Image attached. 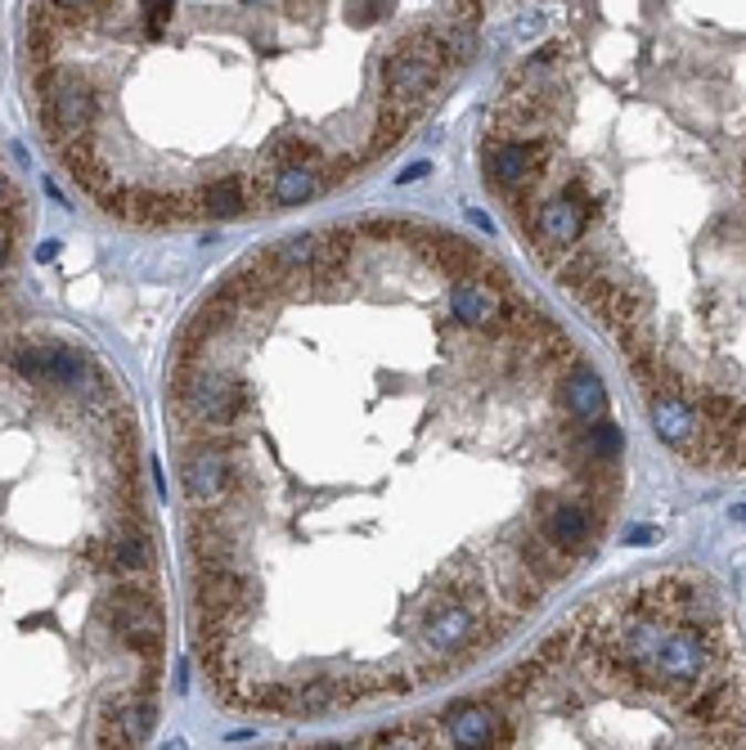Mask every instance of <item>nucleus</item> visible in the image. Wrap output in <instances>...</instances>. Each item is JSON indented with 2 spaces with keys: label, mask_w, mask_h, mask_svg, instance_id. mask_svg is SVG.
I'll list each match as a JSON object with an SVG mask.
<instances>
[{
  "label": "nucleus",
  "mask_w": 746,
  "mask_h": 750,
  "mask_svg": "<svg viewBox=\"0 0 746 750\" xmlns=\"http://www.w3.org/2000/svg\"><path fill=\"white\" fill-rule=\"evenodd\" d=\"M32 86H36L41 99H50V108H41L45 140L67 145V140H77V135L91 130V122H95V113H99V99H95V91H91L77 73L45 63V67H36Z\"/></svg>",
  "instance_id": "f257e3e1"
},
{
  "label": "nucleus",
  "mask_w": 746,
  "mask_h": 750,
  "mask_svg": "<svg viewBox=\"0 0 746 750\" xmlns=\"http://www.w3.org/2000/svg\"><path fill=\"white\" fill-rule=\"evenodd\" d=\"M477 643H495L491 606H472V602L445 598V593L428 602V616H423V630H419V647L428 656L454 661V656L472 652Z\"/></svg>",
  "instance_id": "f03ea898"
},
{
  "label": "nucleus",
  "mask_w": 746,
  "mask_h": 750,
  "mask_svg": "<svg viewBox=\"0 0 746 750\" xmlns=\"http://www.w3.org/2000/svg\"><path fill=\"white\" fill-rule=\"evenodd\" d=\"M180 476H185V490H189V508H221L230 499V490H239L243 467L225 454V445L193 441L180 454Z\"/></svg>",
  "instance_id": "7ed1b4c3"
},
{
  "label": "nucleus",
  "mask_w": 746,
  "mask_h": 750,
  "mask_svg": "<svg viewBox=\"0 0 746 750\" xmlns=\"http://www.w3.org/2000/svg\"><path fill=\"white\" fill-rule=\"evenodd\" d=\"M585 225H589L585 208H580V202H571L567 193L539 198V208H535L530 221H526L530 247H535V256L545 261V265H558V261L585 239Z\"/></svg>",
  "instance_id": "20e7f679"
},
{
  "label": "nucleus",
  "mask_w": 746,
  "mask_h": 750,
  "mask_svg": "<svg viewBox=\"0 0 746 750\" xmlns=\"http://www.w3.org/2000/svg\"><path fill=\"white\" fill-rule=\"evenodd\" d=\"M549 140L530 135V140H486V176L500 193H513L530 180H545Z\"/></svg>",
  "instance_id": "39448f33"
},
{
  "label": "nucleus",
  "mask_w": 746,
  "mask_h": 750,
  "mask_svg": "<svg viewBox=\"0 0 746 750\" xmlns=\"http://www.w3.org/2000/svg\"><path fill=\"white\" fill-rule=\"evenodd\" d=\"M598 517L602 513H589V504L580 495H545L539 499V535H545L549 543H558V549L567 553H585L593 549V530H598Z\"/></svg>",
  "instance_id": "423d86ee"
},
{
  "label": "nucleus",
  "mask_w": 746,
  "mask_h": 750,
  "mask_svg": "<svg viewBox=\"0 0 746 750\" xmlns=\"http://www.w3.org/2000/svg\"><path fill=\"white\" fill-rule=\"evenodd\" d=\"M441 728H445V746H459V750L508 746L504 706H491V701H454V706L445 710Z\"/></svg>",
  "instance_id": "0eeeda50"
},
{
  "label": "nucleus",
  "mask_w": 746,
  "mask_h": 750,
  "mask_svg": "<svg viewBox=\"0 0 746 750\" xmlns=\"http://www.w3.org/2000/svg\"><path fill=\"white\" fill-rule=\"evenodd\" d=\"M99 621L113 630V634H145V630H158L162 634V606H158V593L140 580H122L104 602H99Z\"/></svg>",
  "instance_id": "6e6552de"
},
{
  "label": "nucleus",
  "mask_w": 746,
  "mask_h": 750,
  "mask_svg": "<svg viewBox=\"0 0 746 750\" xmlns=\"http://www.w3.org/2000/svg\"><path fill=\"white\" fill-rule=\"evenodd\" d=\"M441 77V67L410 54L404 45H396L387 59H382V95L387 104H404V108H423L432 99V86Z\"/></svg>",
  "instance_id": "1a4fd4ad"
},
{
  "label": "nucleus",
  "mask_w": 746,
  "mask_h": 750,
  "mask_svg": "<svg viewBox=\"0 0 746 750\" xmlns=\"http://www.w3.org/2000/svg\"><path fill=\"white\" fill-rule=\"evenodd\" d=\"M652 427H656V436L670 445V450H689L697 436H702V414H697V404L689 400V395H680V391H661V395H652Z\"/></svg>",
  "instance_id": "9d476101"
},
{
  "label": "nucleus",
  "mask_w": 746,
  "mask_h": 750,
  "mask_svg": "<svg viewBox=\"0 0 746 750\" xmlns=\"http://www.w3.org/2000/svg\"><path fill=\"white\" fill-rule=\"evenodd\" d=\"M513 553H517V562L539 580V584H558L563 575H571V567L580 562L576 553H567V549H558V543H549L539 530H522L517 539H513Z\"/></svg>",
  "instance_id": "9b49d317"
},
{
  "label": "nucleus",
  "mask_w": 746,
  "mask_h": 750,
  "mask_svg": "<svg viewBox=\"0 0 746 750\" xmlns=\"http://www.w3.org/2000/svg\"><path fill=\"white\" fill-rule=\"evenodd\" d=\"M500 288L486 284V279H472V275H459L450 284V315L463 324V328H491L495 315H500Z\"/></svg>",
  "instance_id": "f8f14e48"
},
{
  "label": "nucleus",
  "mask_w": 746,
  "mask_h": 750,
  "mask_svg": "<svg viewBox=\"0 0 746 750\" xmlns=\"http://www.w3.org/2000/svg\"><path fill=\"white\" fill-rule=\"evenodd\" d=\"M319 189H328V176L315 162L270 167V202H275V208H297V202H311Z\"/></svg>",
  "instance_id": "ddd939ff"
},
{
  "label": "nucleus",
  "mask_w": 746,
  "mask_h": 750,
  "mask_svg": "<svg viewBox=\"0 0 746 750\" xmlns=\"http://www.w3.org/2000/svg\"><path fill=\"white\" fill-rule=\"evenodd\" d=\"M558 400H563L567 414H571V419H580V423H593V419H602V414H607V387H602V378H598L593 369H585L580 360H576V365H571V373L563 378Z\"/></svg>",
  "instance_id": "4468645a"
},
{
  "label": "nucleus",
  "mask_w": 746,
  "mask_h": 750,
  "mask_svg": "<svg viewBox=\"0 0 746 750\" xmlns=\"http://www.w3.org/2000/svg\"><path fill=\"white\" fill-rule=\"evenodd\" d=\"M149 539H145V526H122L108 535V567L113 575L122 580H145L149 575Z\"/></svg>",
  "instance_id": "2eb2a0df"
},
{
  "label": "nucleus",
  "mask_w": 746,
  "mask_h": 750,
  "mask_svg": "<svg viewBox=\"0 0 746 750\" xmlns=\"http://www.w3.org/2000/svg\"><path fill=\"white\" fill-rule=\"evenodd\" d=\"M248 208H252V202H248L239 176L234 180H212V184L198 189V212L208 216V221H239Z\"/></svg>",
  "instance_id": "dca6fc26"
},
{
  "label": "nucleus",
  "mask_w": 746,
  "mask_h": 750,
  "mask_svg": "<svg viewBox=\"0 0 746 750\" xmlns=\"http://www.w3.org/2000/svg\"><path fill=\"white\" fill-rule=\"evenodd\" d=\"M648 302H652V297H648V288H643V284H634V279H630V284H617V293H612V302L602 306L598 324H602L607 332H617L621 324L643 319V315H648Z\"/></svg>",
  "instance_id": "f3484780"
},
{
  "label": "nucleus",
  "mask_w": 746,
  "mask_h": 750,
  "mask_svg": "<svg viewBox=\"0 0 746 750\" xmlns=\"http://www.w3.org/2000/svg\"><path fill=\"white\" fill-rule=\"evenodd\" d=\"M500 593H504V606H513L522 616V611H530L539 602L545 584H539L522 562H500Z\"/></svg>",
  "instance_id": "a211bd4d"
},
{
  "label": "nucleus",
  "mask_w": 746,
  "mask_h": 750,
  "mask_svg": "<svg viewBox=\"0 0 746 750\" xmlns=\"http://www.w3.org/2000/svg\"><path fill=\"white\" fill-rule=\"evenodd\" d=\"M414 117H419V108L382 104V108H378V117H374V140H369L374 158H378V154H387L396 140H404V135H410V126H414Z\"/></svg>",
  "instance_id": "6ab92c4d"
},
{
  "label": "nucleus",
  "mask_w": 746,
  "mask_h": 750,
  "mask_svg": "<svg viewBox=\"0 0 746 750\" xmlns=\"http://www.w3.org/2000/svg\"><path fill=\"white\" fill-rule=\"evenodd\" d=\"M122 723H126L135 746L154 737V728H158V697H154V688H140L130 701H122Z\"/></svg>",
  "instance_id": "aec40b11"
},
{
  "label": "nucleus",
  "mask_w": 746,
  "mask_h": 750,
  "mask_svg": "<svg viewBox=\"0 0 746 750\" xmlns=\"http://www.w3.org/2000/svg\"><path fill=\"white\" fill-rule=\"evenodd\" d=\"M607 265H612V261H607V252H567L554 270H558V284L567 288V293H576L580 284H589V279H598V275H607Z\"/></svg>",
  "instance_id": "412c9836"
},
{
  "label": "nucleus",
  "mask_w": 746,
  "mask_h": 750,
  "mask_svg": "<svg viewBox=\"0 0 746 750\" xmlns=\"http://www.w3.org/2000/svg\"><path fill=\"white\" fill-rule=\"evenodd\" d=\"M626 450V436L617 423L607 419H593L585 432H580V458H617Z\"/></svg>",
  "instance_id": "4be33fe9"
},
{
  "label": "nucleus",
  "mask_w": 746,
  "mask_h": 750,
  "mask_svg": "<svg viewBox=\"0 0 746 750\" xmlns=\"http://www.w3.org/2000/svg\"><path fill=\"white\" fill-rule=\"evenodd\" d=\"M265 162L270 167H288V162H315L319 167V149L306 140V135H275L265 145Z\"/></svg>",
  "instance_id": "5701e85b"
},
{
  "label": "nucleus",
  "mask_w": 746,
  "mask_h": 750,
  "mask_svg": "<svg viewBox=\"0 0 746 750\" xmlns=\"http://www.w3.org/2000/svg\"><path fill=\"white\" fill-rule=\"evenodd\" d=\"M252 710L261 715H293V688L288 684H252Z\"/></svg>",
  "instance_id": "b1692460"
},
{
  "label": "nucleus",
  "mask_w": 746,
  "mask_h": 750,
  "mask_svg": "<svg viewBox=\"0 0 746 750\" xmlns=\"http://www.w3.org/2000/svg\"><path fill=\"white\" fill-rule=\"evenodd\" d=\"M612 337L621 342V356H626V360H630V356H643V351H656V347H652V324H648V315H643V319L621 324Z\"/></svg>",
  "instance_id": "393cba45"
},
{
  "label": "nucleus",
  "mask_w": 746,
  "mask_h": 750,
  "mask_svg": "<svg viewBox=\"0 0 746 750\" xmlns=\"http://www.w3.org/2000/svg\"><path fill=\"white\" fill-rule=\"evenodd\" d=\"M576 656V630H558L554 638L539 643V661H545L549 669H567Z\"/></svg>",
  "instance_id": "a878e982"
},
{
  "label": "nucleus",
  "mask_w": 746,
  "mask_h": 750,
  "mask_svg": "<svg viewBox=\"0 0 746 750\" xmlns=\"http://www.w3.org/2000/svg\"><path fill=\"white\" fill-rule=\"evenodd\" d=\"M171 14H176V0H140V23L149 36H162Z\"/></svg>",
  "instance_id": "bb28decb"
},
{
  "label": "nucleus",
  "mask_w": 746,
  "mask_h": 750,
  "mask_svg": "<svg viewBox=\"0 0 746 750\" xmlns=\"http://www.w3.org/2000/svg\"><path fill=\"white\" fill-rule=\"evenodd\" d=\"M445 19H450V28H477L482 0H445Z\"/></svg>",
  "instance_id": "cd10ccee"
},
{
  "label": "nucleus",
  "mask_w": 746,
  "mask_h": 750,
  "mask_svg": "<svg viewBox=\"0 0 746 750\" xmlns=\"http://www.w3.org/2000/svg\"><path fill=\"white\" fill-rule=\"evenodd\" d=\"M360 230H365L369 239H378V243H391V239L410 234V225H400V221H391V216H374V221H365Z\"/></svg>",
  "instance_id": "c85d7f7f"
},
{
  "label": "nucleus",
  "mask_w": 746,
  "mask_h": 750,
  "mask_svg": "<svg viewBox=\"0 0 746 750\" xmlns=\"http://www.w3.org/2000/svg\"><path fill=\"white\" fill-rule=\"evenodd\" d=\"M54 10H63V14H73V23H86L95 10H104L108 0H50Z\"/></svg>",
  "instance_id": "c756f323"
},
{
  "label": "nucleus",
  "mask_w": 746,
  "mask_h": 750,
  "mask_svg": "<svg viewBox=\"0 0 746 750\" xmlns=\"http://www.w3.org/2000/svg\"><path fill=\"white\" fill-rule=\"evenodd\" d=\"M539 28H545V14H539V10H522L517 19H513V28H508V36L513 41H530Z\"/></svg>",
  "instance_id": "7c9ffc66"
},
{
  "label": "nucleus",
  "mask_w": 746,
  "mask_h": 750,
  "mask_svg": "<svg viewBox=\"0 0 746 750\" xmlns=\"http://www.w3.org/2000/svg\"><path fill=\"white\" fill-rule=\"evenodd\" d=\"M86 562H91V571H113L108 567V539H86V553H82Z\"/></svg>",
  "instance_id": "2f4dec72"
},
{
  "label": "nucleus",
  "mask_w": 746,
  "mask_h": 750,
  "mask_svg": "<svg viewBox=\"0 0 746 750\" xmlns=\"http://www.w3.org/2000/svg\"><path fill=\"white\" fill-rule=\"evenodd\" d=\"M621 539L634 543V549H643V543H656V539H661V526H630Z\"/></svg>",
  "instance_id": "473e14b6"
},
{
  "label": "nucleus",
  "mask_w": 746,
  "mask_h": 750,
  "mask_svg": "<svg viewBox=\"0 0 746 750\" xmlns=\"http://www.w3.org/2000/svg\"><path fill=\"white\" fill-rule=\"evenodd\" d=\"M432 171V162H414V167H404L400 176H396V184H410V180H423Z\"/></svg>",
  "instance_id": "72a5a7b5"
},
{
  "label": "nucleus",
  "mask_w": 746,
  "mask_h": 750,
  "mask_svg": "<svg viewBox=\"0 0 746 750\" xmlns=\"http://www.w3.org/2000/svg\"><path fill=\"white\" fill-rule=\"evenodd\" d=\"M319 0H288V14H315Z\"/></svg>",
  "instance_id": "f704fd0d"
},
{
  "label": "nucleus",
  "mask_w": 746,
  "mask_h": 750,
  "mask_svg": "<svg viewBox=\"0 0 746 750\" xmlns=\"http://www.w3.org/2000/svg\"><path fill=\"white\" fill-rule=\"evenodd\" d=\"M59 252H63V247H59V243H41V247H36V261H54V256H59Z\"/></svg>",
  "instance_id": "c9c22d12"
},
{
  "label": "nucleus",
  "mask_w": 746,
  "mask_h": 750,
  "mask_svg": "<svg viewBox=\"0 0 746 750\" xmlns=\"http://www.w3.org/2000/svg\"><path fill=\"white\" fill-rule=\"evenodd\" d=\"M14 193H10V184H6V176H0V202H10Z\"/></svg>",
  "instance_id": "e433bc0d"
},
{
  "label": "nucleus",
  "mask_w": 746,
  "mask_h": 750,
  "mask_svg": "<svg viewBox=\"0 0 746 750\" xmlns=\"http://www.w3.org/2000/svg\"><path fill=\"white\" fill-rule=\"evenodd\" d=\"M728 517H733V521H746V504H737V508H733Z\"/></svg>",
  "instance_id": "4c0bfd02"
},
{
  "label": "nucleus",
  "mask_w": 746,
  "mask_h": 750,
  "mask_svg": "<svg viewBox=\"0 0 746 750\" xmlns=\"http://www.w3.org/2000/svg\"><path fill=\"white\" fill-rule=\"evenodd\" d=\"M6 256H10V247H6V243H0V270H6Z\"/></svg>",
  "instance_id": "58836bf2"
},
{
  "label": "nucleus",
  "mask_w": 746,
  "mask_h": 750,
  "mask_svg": "<svg viewBox=\"0 0 746 750\" xmlns=\"http://www.w3.org/2000/svg\"><path fill=\"white\" fill-rule=\"evenodd\" d=\"M742 189H746V167H742Z\"/></svg>",
  "instance_id": "ea45409f"
}]
</instances>
